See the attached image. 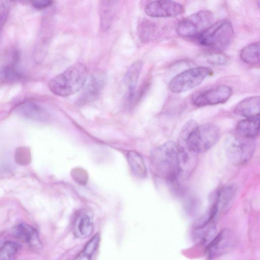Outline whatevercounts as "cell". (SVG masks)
<instances>
[{
    "label": "cell",
    "mask_w": 260,
    "mask_h": 260,
    "mask_svg": "<svg viewBox=\"0 0 260 260\" xmlns=\"http://www.w3.org/2000/svg\"><path fill=\"white\" fill-rule=\"evenodd\" d=\"M100 239L99 234L94 235L73 260H91L99 248Z\"/></svg>",
    "instance_id": "cell-24"
},
{
    "label": "cell",
    "mask_w": 260,
    "mask_h": 260,
    "mask_svg": "<svg viewBox=\"0 0 260 260\" xmlns=\"http://www.w3.org/2000/svg\"><path fill=\"white\" fill-rule=\"evenodd\" d=\"M212 73V71L206 67L188 69L173 77L169 83V88L174 93L186 92L199 86Z\"/></svg>",
    "instance_id": "cell-5"
},
{
    "label": "cell",
    "mask_w": 260,
    "mask_h": 260,
    "mask_svg": "<svg viewBox=\"0 0 260 260\" xmlns=\"http://www.w3.org/2000/svg\"><path fill=\"white\" fill-rule=\"evenodd\" d=\"M232 94V89L230 87L218 85L194 94L191 101L197 107L223 104L229 99Z\"/></svg>",
    "instance_id": "cell-10"
},
{
    "label": "cell",
    "mask_w": 260,
    "mask_h": 260,
    "mask_svg": "<svg viewBox=\"0 0 260 260\" xmlns=\"http://www.w3.org/2000/svg\"><path fill=\"white\" fill-rule=\"evenodd\" d=\"M88 76L87 67L77 62L68 67L48 82L50 90L60 96H68L78 92L84 85Z\"/></svg>",
    "instance_id": "cell-3"
},
{
    "label": "cell",
    "mask_w": 260,
    "mask_h": 260,
    "mask_svg": "<svg viewBox=\"0 0 260 260\" xmlns=\"http://www.w3.org/2000/svg\"><path fill=\"white\" fill-rule=\"evenodd\" d=\"M144 11L153 18L172 17L184 13V8L180 3L173 1H155L148 3Z\"/></svg>",
    "instance_id": "cell-11"
},
{
    "label": "cell",
    "mask_w": 260,
    "mask_h": 260,
    "mask_svg": "<svg viewBox=\"0 0 260 260\" xmlns=\"http://www.w3.org/2000/svg\"><path fill=\"white\" fill-rule=\"evenodd\" d=\"M52 3V1L50 0H39L32 2V6L37 9L41 10L49 7Z\"/></svg>",
    "instance_id": "cell-29"
},
{
    "label": "cell",
    "mask_w": 260,
    "mask_h": 260,
    "mask_svg": "<svg viewBox=\"0 0 260 260\" xmlns=\"http://www.w3.org/2000/svg\"><path fill=\"white\" fill-rule=\"evenodd\" d=\"M150 160L155 174L174 187L178 186L180 168L177 144L168 141L154 148Z\"/></svg>",
    "instance_id": "cell-1"
},
{
    "label": "cell",
    "mask_w": 260,
    "mask_h": 260,
    "mask_svg": "<svg viewBox=\"0 0 260 260\" xmlns=\"http://www.w3.org/2000/svg\"><path fill=\"white\" fill-rule=\"evenodd\" d=\"M16 161L20 164H26L30 160L29 152L25 148H19L16 151Z\"/></svg>",
    "instance_id": "cell-28"
},
{
    "label": "cell",
    "mask_w": 260,
    "mask_h": 260,
    "mask_svg": "<svg viewBox=\"0 0 260 260\" xmlns=\"http://www.w3.org/2000/svg\"><path fill=\"white\" fill-rule=\"evenodd\" d=\"M105 80L103 75L93 76L78 99V103L84 104L96 100L101 94Z\"/></svg>",
    "instance_id": "cell-17"
},
{
    "label": "cell",
    "mask_w": 260,
    "mask_h": 260,
    "mask_svg": "<svg viewBox=\"0 0 260 260\" xmlns=\"http://www.w3.org/2000/svg\"><path fill=\"white\" fill-rule=\"evenodd\" d=\"M237 187L234 184H229L222 187L215 196L219 209L226 211L231 207L235 198Z\"/></svg>",
    "instance_id": "cell-21"
},
{
    "label": "cell",
    "mask_w": 260,
    "mask_h": 260,
    "mask_svg": "<svg viewBox=\"0 0 260 260\" xmlns=\"http://www.w3.org/2000/svg\"><path fill=\"white\" fill-rule=\"evenodd\" d=\"M73 174V176L76 181H80L81 183H82V182L85 183V182L86 181V178L87 176L85 175L86 173L85 172H82V170L76 169L74 170Z\"/></svg>",
    "instance_id": "cell-30"
},
{
    "label": "cell",
    "mask_w": 260,
    "mask_h": 260,
    "mask_svg": "<svg viewBox=\"0 0 260 260\" xmlns=\"http://www.w3.org/2000/svg\"><path fill=\"white\" fill-rule=\"evenodd\" d=\"M219 136V131L216 125L210 123L198 125L194 120H190L182 128L178 140L198 154L210 149L217 143Z\"/></svg>",
    "instance_id": "cell-2"
},
{
    "label": "cell",
    "mask_w": 260,
    "mask_h": 260,
    "mask_svg": "<svg viewBox=\"0 0 260 260\" xmlns=\"http://www.w3.org/2000/svg\"><path fill=\"white\" fill-rule=\"evenodd\" d=\"M127 162L133 173L140 178H144L147 175V168L144 159L138 152L131 150L126 155Z\"/></svg>",
    "instance_id": "cell-22"
},
{
    "label": "cell",
    "mask_w": 260,
    "mask_h": 260,
    "mask_svg": "<svg viewBox=\"0 0 260 260\" xmlns=\"http://www.w3.org/2000/svg\"><path fill=\"white\" fill-rule=\"evenodd\" d=\"M16 112L25 117L40 121H45L49 118L47 111L32 101H26L20 103L16 107Z\"/></svg>",
    "instance_id": "cell-16"
},
{
    "label": "cell",
    "mask_w": 260,
    "mask_h": 260,
    "mask_svg": "<svg viewBox=\"0 0 260 260\" xmlns=\"http://www.w3.org/2000/svg\"><path fill=\"white\" fill-rule=\"evenodd\" d=\"M156 26L149 20H143L138 24L137 32L141 41L147 42L154 37L156 30Z\"/></svg>",
    "instance_id": "cell-25"
},
{
    "label": "cell",
    "mask_w": 260,
    "mask_h": 260,
    "mask_svg": "<svg viewBox=\"0 0 260 260\" xmlns=\"http://www.w3.org/2000/svg\"><path fill=\"white\" fill-rule=\"evenodd\" d=\"M119 1H102L99 5L100 25L104 31L108 30L115 17Z\"/></svg>",
    "instance_id": "cell-19"
},
{
    "label": "cell",
    "mask_w": 260,
    "mask_h": 260,
    "mask_svg": "<svg viewBox=\"0 0 260 260\" xmlns=\"http://www.w3.org/2000/svg\"><path fill=\"white\" fill-rule=\"evenodd\" d=\"M255 149L254 139L240 136L232 138L226 144V152L230 161L236 165L248 162L252 157Z\"/></svg>",
    "instance_id": "cell-7"
},
{
    "label": "cell",
    "mask_w": 260,
    "mask_h": 260,
    "mask_svg": "<svg viewBox=\"0 0 260 260\" xmlns=\"http://www.w3.org/2000/svg\"><path fill=\"white\" fill-rule=\"evenodd\" d=\"M218 211L210 208L207 214L198 219L192 231L194 241L197 244L209 243L215 236Z\"/></svg>",
    "instance_id": "cell-9"
},
{
    "label": "cell",
    "mask_w": 260,
    "mask_h": 260,
    "mask_svg": "<svg viewBox=\"0 0 260 260\" xmlns=\"http://www.w3.org/2000/svg\"><path fill=\"white\" fill-rule=\"evenodd\" d=\"M236 131L239 136L254 139L260 134V114L240 121Z\"/></svg>",
    "instance_id": "cell-18"
},
{
    "label": "cell",
    "mask_w": 260,
    "mask_h": 260,
    "mask_svg": "<svg viewBox=\"0 0 260 260\" xmlns=\"http://www.w3.org/2000/svg\"><path fill=\"white\" fill-rule=\"evenodd\" d=\"M12 233L15 238L26 243L34 249L42 248L38 231L29 224L24 222L18 223L13 228Z\"/></svg>",
    "instance_id": "cell-13"
},
{
    "label": "cell",
    "mask_w": 260,
    "mask_h": 260,
    "mask_svg": "<svg viewBox=\"0 0 260 260\" xmlns=\"http://www.w3.org/2000/svg\"><path fill=\"white\" fill-rule=\"evenodd\" d=\"M19 54L15 50L10 55V58L5 63L1 69V80L4 83H14L21 81L24 75L18 65Z\"/></svg>",
    "instance_id": "cell-14"
},
{
    "label": "cell",
    "mask_w": 260,
    "mask_h": 260,
    "mask_svg": "<svg viewBox=\"0 0 260 260\" xmlns=\"http://www.w3.org/2000/svg\"><path fill=\"white\" fill-rule=\"evenodd\" d=\"M229 60L226 55L218 51L210 52L207 56V61L213 66L225 65Z\"/></svg>",
    "instance_id": "cell-27"
},
{
    "label": "cell",
    "mask_w": 260,
    "mask_h": 260,
    "mask_svg": "<svg viewBox=\"0 0 260 260\" xmlns=\"http://www.w3.org/2000/svg\"><path fill=\"white\" fill-rule=\"evenodd\" d=\"M211 12L201 10L180 21L177 26V34L183 37H198L213 23Z\"/></svg>",
    "instance_id": "cell-6"
},
{
    "label": "cell",
    "mask_w": 260,
    "mask_h": 260,
    "mask_svg": "<svg viewBox=\"0 0 260 260\" xmlns=\"http://www.w3.org/2000/svg\"><path fill=\"white\" fill-rule=\"evenodd\" d=\"M20 245L15 242L6 241L2 246L0 250L1 260H14Z\"/></svg>",
    "instance_id": "cell-26"
},
{
    "label": "cell",
    "mask_w": 260,
    "mask_h": 260,
    "mask_svg": "<svg viewBox=\"0 0 260 260\" xmlns=\"http://www.w3.org/2000/svg\"><path fill=\"white\" fill-rule=\"evenodd\" d=\"M240 56L244 62L255 64L260 63V41L245 46L240 51Z\"/></svg>",
    "instance_id": "cell-23"
},
{
    "label": "cell",
    "mask_w": 260,
    "mask_h": 260,
    "mask_svg": "<svg viewBox=\"0 0 260 260\" xmlns=\"http://www.w3.org/2000/svg\"><path fill=\"white\" fill-rule=\"evenodd\" d=\"M72 224L74 235L78 238H86L93 233V216L89 210L82 209L77 211L74 215Z\"/></svg>",
    "instance_id": "cell-12"
},
{
    "label": "cell",
    "mask_w": 260,
    "mask_h": 260,
    "mask_svg": "<svg viewBox=\"0 0 260 260\" xmlns=\"http://www.w3.org/2000/svg\"><path fill=\"white\" fill-rule=\"evenodd\" d=\"M8 6L4 4H1V27L5 24V21L7 20L8 14Z\"/></svg>",
    "instance_id": "cell-31"
},
{
    "label": "cell",
    "mask_w": 260,
    "mask_h": 260,
    "mask_svg": "<svg viewBox=\"0 0 260 260\" xmlns=\"http://www.w3.org/2000/svg\"><path fill=\"white\" fill-rule=\"evenodd\" d=\"M234 35L231 22L222 20L213 23L197 38L198 42L202 45L220 50L231 43Z\"/></svg>",
    "instance_id": "cell-4"
},
{
    "label": "cell",
    "mask_w": 260,
    "mask_h": 260,
    "mask_svg": "<svg viewBox=\"0 0 260 260\" xmlns=\"http://www.w3.org/2000/svg\"><path fill=\"white\" fill-rule=\"evenodd\" d=\"M143 63L141 60L134 61L125 72L123 82L127 89V101L131 105L135 97L136 88L142 70Z\"/></svg>",
    "instance_id": "cell-15"
},
{
    "label": "cell",
    "mask_w": 260,
    "mask_h": 260,
    "mask_svg": "<svg viewBox=\"0 0 260 260\" xmlns=\"http://www.w3.org/2000/svg\"><path fill=\"white\" fill-rule=\"evenodd\" d=\"M236 236L230 229L221 230L207 244L205 252L207 256L213 259L231 251L236 245Z\"/></svg>",
    "instance_id": "cell-8"
},
{
    "label": "cell",
    "mask_w": 260,
    "mask_h": 260,
    "mask_svg": "<svg viewBox=\"0 0 260 260\" xmlns=\"http://www.w3.org/2000/svg\"><path fill=\"white\" fill-rule=\"evenodd\" d=\"M234 112L245 118L260 114V96H253L244 99L236 106Z\"/></svg>",
    "instance_id": "cell-20"
}]
</instances>
